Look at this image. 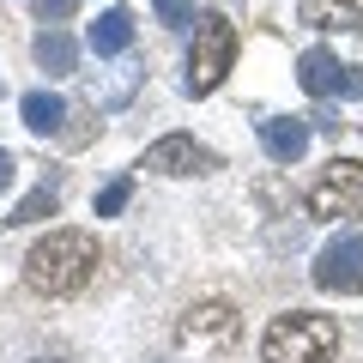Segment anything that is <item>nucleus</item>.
Instances as JSON below:
<instances>
[{
  "label": "nucleus",
  "instance_id": "obj_4",
  "mask_svg": "<svg viewBox=\"0 0 363 363\" xmlns=\"http://www.w3.org/2000/svg\"><path fill=\"white\" fill-rule=\"evenodd\" d=\"M309 218H321V224L363 218V157H333L309 182Z\"/></svg>",
  "mask_w": 363,
  "mask_h": 363
},
{
  "label": "nucleus",
  "instance_id": "obj_12",
  "mask_svg": "<svg viewBox=\"0 0 363 363\" xmlns=\"http://www.w3.org/2000/svg\"><path fill=\"white\" fill-rule=\"evenodd\" d=\"M30 55H37V67H43V73H49V79H61V73H73V61H79V43L73 37H67V30H43V37H37V49H30Z\"/></svg>",
  "mask_w": 363,
  "mask_h": 363
},
{
  "label": "nucleus",
  "instance_id": "obj_1",
  "mask_svg": "<svg viewBox=\"0 0 363 363\" xmlns=\"http://www.w3.org/2000/svg\"><path fill=\"white\" fill-rule=\"evenodd\" d=\"M97 272V236L91 230H49L25 255V285L43 297H79Z\"/></svg>",
  "mask_w": 363,
  "mask_h": 363
},
{
  "label": "nucleus",
  "instance_id": "obj_3",
  "mask_svg": "<svg viewBox=\"0 0 363 363\" xmlns=\"http://www.w3.org/2000/svg\"><path fill=\"white\" fill-rule=\"evenodd\" d=\"M236 67V25L224 13H200L194 49H188V97H212Z\"/></svg>",
  "mask_w": 363,
  "mask_h": 363
},
{
  "label": "nucleus",
  "instance_id": "obj_15",
  "mask_svg": "<svg viewBox=\"0 0 363 363\" xmlns=\"http://www.w3.org/2000/svg\"><path fill=\"white\" fill-rule=\"evenodd\" d=\"M128 200H133V176H116V182L104 188V194H97V218H116V212L128 206Z\"/></svg>",
  "mask_w": 363,
  "mask_h": 363
},
{
  "label": "nucleus",
  "instance_id": "obj_16",
  "mask_svg": "<svg viewBox=\"0 0 363 363\" xmlns=\"http://www.w3.org/2000/svg\"><path fill=\"white\" fill-rule=\"evenodd\" d=\"M152 13L182 30V25H194V0H152Z\"/></svg>",
  "mask_w": 363,
  "mask_h": 363
},
{
  "label": "nucleus",
  "instance_id": "obj_6",
  "mask_svg": "<svg viewBox=\"0 0 363 363\" xmlns=\"http://www.w3.org/2000/svg\"><path fill=\"white\" fill-rule=\"evenodd\" d=\"M297 85L309 91V97H345V104H357L363 97V67L339 61L333 49H309L297 61Z\"/></svg>",
  "mask_w": 363,
  "mask_h": 363
},
{
  "label": "nucleus",
  "instance_id": "obj_10",
  "mask_svg": "<svg viewBox=\"0 0 363 363\" xmlns=\"http://www.w3.org/2000/svg\"><path fill=\"white\" fill-rule=\"evenodd\" d=\"M85 43H91V55H97V61H109V55H128V49H133V13H128V6H109V13H97V25L85 30Z\"/></svg>",
  "mask_w": 363,
  "mask_h": 363
},
{
  "label": "nucleus",
  "instance_id": "obj_19",
  "mask_svg": "<svg viewBox=\"0 0 363 363\" xmlns=\"http://www.w3.org/2000/svg\"><path fill=\"white\" fill-rule=\"evenodd\" d=\"M37 363H61V357H37Z\"/></svg>",
  "mask_w": 363,
  "mask_h": 363
},
{
  "label": "nucleus",
  "instance_id": "obj_11",
  "mask_svg": "<svg viewBox=\"0 0 363 363\" xmlns=\"http://www.w3.org/2000/svg\"><path fill=\"white\" fill-rule=\"evenodd\" d=\"M297 25L309 30H363L357 0H297Z\"/></svg>",
  "mask_w": 363,
  "mask_h": 363
},
{
  "label": "nucleus",
  "instance_id": "obj_13",
  "mask_svg": "<svg viewBox=\"0 0 363 363\" xmlns=\"http://www.w3.org/2000/svg\"><path fill=\"white\" fill-rule=\"evenodd\" d=\"M18 116H25V128H30V133H61V121H67V104L55 97V91H25Z\"/></svg>",
  "mask_w": 363,
  "mask_h": 363
},
{
  "label": "nucleus",
  "instance_id": "obj_7",
  "mask_svg": "<svg viewBox=\"0 0 363 363\" xmlns=\"http://www.w3.org/2000/svg\"><path fill=\"white\" fill-rule=\"evenodd\" d=\"M236 339V309L230 303H194V309L182 315L176 327V345L194 351V357H212V351H224Z\"/></svg>",
  "mask_w": 363,
  "mask_h": 363
},
{
  "label": "nucleus",
  "instance_id": "obj_2",
  "mask_svg": "<svg viewBox=\"0 0 363 363\" xmlns=\"http://www.w3.org/2000/svg\"><path fill=\"white\" fill-rule=\"evenodd\" d=\"M260 357L267 363H333L339 357V321L333 315L291 309V315H279V321L267 327Z\"/></svg>",
  "mask_w": 363,
  "mask_h": 363
},
{
  "label": "nucleus",
  "instance_id": "obj_8",
  "mask_svg": "<svg viewBox=\"0 0 363 363\" xmlns=\"http://www.w3.org/2000/svg\"><path fill=\"white\" fill-rule=\"evenodd\" d=\"M140 169H152V176H206V169H218V157L188 133H164L157 145H145Z\"/></svg>",
  "mask_w": 363,
  "mask_h": 363
},
{
  "label": "nucleus",
  "instance_id": "obj_14",
  "mask_svg": "<svg viewBox=\"0 0 363 363\" xmlns=\"http://www.w3.org/2000/svg\"><path fill=\"white\" fill-rule=\"evenodd\" d=\"M55 206H61V194H55L49 182H43L37 194H25V200L13 206V218H6V224H43V218H55Z\"/></svg>",
  "mask_w": 363,
  "mask_h": 363
},
{
  "label": "nucleus",
  "instance_id": "obj_9",
  "mask_svg": "<svg viewBox=\"0 0 363 363\" xmlns=\"http://www.w3.org/2000/svg\"><path fill=\"white\" fill-rule=\"evenodd\" d=\"M260 152H267L272 164H297V157L309 152V121L303 116H267L260 121Z\"/></svg>",
  "mask_w": 363,
  "mask_h": 363
},
{
  "label": "nucleus",
  "instance_id": "obj_18",
  "mask_svg": "<svg viewBox=\"0 0 363 363\" xmlns=\"http://www.w3.org/2000/svg\"><path fill=\"white\" fill-rule=\"evenodd\" d=\"M13 176H18V164H13V152L0 145V188H13Z\"/></svg>",
  "mask_w": 363,
  "mask_h": 363
},
{
  "label": "nucleus",
  "instance_id": "obj_17",
  "mask_svg": "<svg viewBox=\"0 0 363 363\" xmlns=\"http://www.w3.org/2000/svg\"><path fill=\"white\" fill-rule=\"evenodd\" d=\"M37 13H43V25H49V18H67V13H73V0H37Z\"/></svg>",
  "mask_w": 363,
  "mask_h": 363
},
{
  "label": "nucleus",
  "instance_id": "obj_5",
  "mask_svg": "<svg viewBox=\"0 0 363 363\" xmlns=\"http://www.w3.org/2000/svg\"><path fill=\"white\" fill-rule=\"evenodd\" d=\"M315 285L327 297H363V230H345L315 255Z\"/></svg>",
  "mask_w": 363,
  "mask_h": 363
}]
</instances>
